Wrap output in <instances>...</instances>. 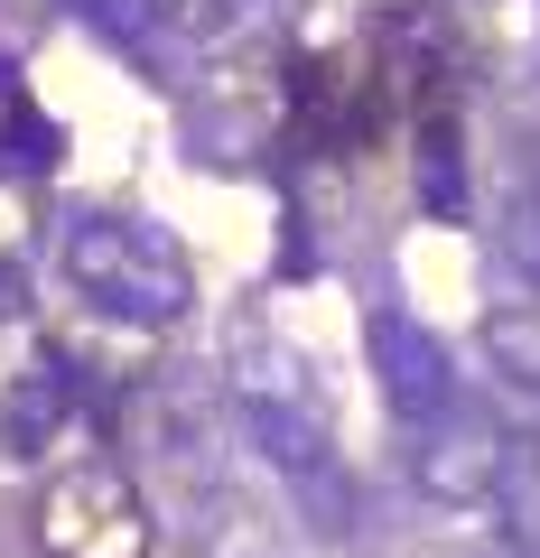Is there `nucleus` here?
<instances>
[{"label":"nucleus","instance_id":"4468645a","mask_svg":"<svg viewBox=\"0 0 540 558\" xmlns=\"http://www.w3.org/2000/svg\"><path fill=\"white\" fill-rule=\"evenodd\" d=\"M10 299H20V279H10V270H0V317H10Z\"/></svg>","mask_w":540,"mask_h":558},{"label":"nucleus","instance_id":"1a4fd4ad","mask_svg":"<svg viewBox=\"0 0 540 558\" xmlns=\"http://www.w3.org/2000/svg\"><path fill=\"white\" fill-rule=\"evenodd\" d=\"M242 10H252V0H149V28L178 38V47H215V38L242 28Z\"/></svg>","mask_w":540,"mask_h":558},{"label":"nucleus","instance_id":"9d476101","mask_svg":"<svg viewBox=\"0 0 540 558\" xmlns=\"http://www.w3.org/2000/svg\"><path fill=\"white\" fill-rule=\"evenodd\" d=\"M484 354H494V373L540 381V307H494L484 317Z\"/></svg>","mask_w":540,"mask_h":558},{"label":"nucleus","instance_id":"0eeeda50","mask_svg":"<svg viewBox=\"0 0 540 558\" xmlns=\"http://www.w3.org/2000/svg\"><path fill=\"white\" fill-rule=\"evenodd\" d=\"M75 438V373H57V363H20L10 373V391H0V447L10 457H57V447Z\"/></svg>","mask_w":540,"mask_h":558},{"label":"nucleus","instance_id":"9b49d317","mask_svg":"<svg viewBox=\"0 0 540 558\" xmlns=\"http://www.w3.org/2000/svg\"><path fill=\"white\" fill-rule=\"evenodd\" d=\"M420 196L439 205V215H466V159H457V131H447V121L420 131Z\"/></svg>","mask_w":540,"mask_h":558},{"label":"nucleus","instance_id":"20e7f679","mask_svg":"<svg viewBox=\"0 0 540 558\" xmlns=\"http://www.w3.org/2000/svg\"><path fill=\"white\" fill-rule=\"evenodd\" d=\"M503 457H513V438L494 428V410L457 400V410H439V418L420 428V447H410V475H420L429 502H447V512H476V502L503 494Z\"/></svg>","mask_w":540,"mask_h":558},{"label":"nucleus","instance_id":"f8f14e48","mask_svg":"<svg viewBox=\"0 0 540 558\" xmlns=\"http://www.w3.org/2000/svg\"><path fill=\"white\" fill-rule=\"evenodd\" d=\"M503 252L540 279V178H521L513 196H503Z\"/></svg>","mask_w":540,"mask_h":558},{"label":"nucleus","instance_id":"39448f33","mask_svg":"<svg viewBox=\"0 0 540 558\" xmlns=\"http://www.w3.org/2000/svg\"><path fill=\"white\" fill-rule=\"evenodd\" d=\"M363 354H373V373H382V400H392L410 428H429L439 410H457V363H447V344L429 336L410 307H373V317H363Z\"/></svg>","mask_w":540,"mask_h":558},{"label":"nucleus","instance_id":"ddd939ff","mask_svg":"<svg viewBox=\"0 0 540 558\" xmlns=\"http://www.w3.org/2000/svg\"><path fill=\"white\" fill-rule=\"evenodd\" d=\"M75 10H84V20H103L112 38H141V28H149V0H75Z\"/></svg>","mask_w":540,"mask_h":558},{"label":"nucleus","instance_id":"f03ea898","mask_svg":"<svg viewBox=\"0 0 540 558\" xmlns=\"http://www.w3.org/2000/svg\"><path fill=\"white\" fill-rule=\"evenodd\" d=\"M57 270H65V289H75L84 307H103V317H121V326H178L187 307H196V260H187L178 233L149 223V215H103V205L65 215Z\"/></svg>","mask_w":540,"mask_h":558},{"label":"nucleus","instance_id":"2eb2a0df","mask_svg":"<svg viewBox=\"0 0 540 558\" xmlns=\"http://www.w3.org/2000/svg\"><path fill=\"white\" fill-rule=\"evenodd\" d=\"M503 558H513V549H503Z\"/></svg>","mask_w":540,"mask_h":558},{"label":"nucleus","instance_id":"6e6552de","mask_svg":"<svg viewBox=\"0 0 540 558\" xmlns=\"http://www.w3.org/2000/svg\"><path fill=\"white\" fill-rule=\"evenodd\" d=\"M494 521H503V549H513V558H540V438H513Z\"/></svg>","mask_w":540,"mask_h":558},{"label":"nucleus","instance_id":"423d86ee","mask_svg":"<svg viewBox=\"0 0 540 558\" xmlns=\"http://www.w3.org/2000/svg\"><path fill=\"white\" fill-rule=\"evenodd\" d=\"M187 558H280V521L233 475L187 484Z\"/></svg>","mask_w":540,"mask_h":558},{"label":"nucleus","instance_id":"f257e3e1","mask_svg":"<svg viewBox=\"0 0 540 558\" xmlns=\"http://www.w3.org/2000/svg\"><path fill=\"white\" fill-rule=\"evenodd\" d=\"M224 400L242 410L252 447L271 457V475L289 484V512L308 531H355V475L336 457V428H326V391L308 373L299 344H280L271 326H233L224 344Z\"/></svg>","mask_w":540,"mask_h":558},{"label":"nucleus","instance_id":"7ed1b4c3","mask_svg":"<svg viewBox=\"0 0 540 558\" xmlns=\"http://www.w3.org/2000/svg\"><path fill=\"white\" fill-rule=\"evenodd\" d=\"M38 549L47 558H141L149 549V512L131 494L112 457H75L47 475L38 494Z\"/></svg>","mask_w":540,"mask_h":558}]
</instances>
